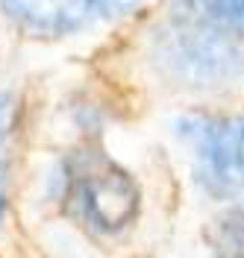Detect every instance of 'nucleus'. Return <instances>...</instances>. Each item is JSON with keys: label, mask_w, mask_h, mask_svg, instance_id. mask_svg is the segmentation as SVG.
Segmentation results:
<instances>
[{"label": "nucleus", "mask_w": 244, "mask_h": 258, "mask_svg": "<svg viewBox=\"0 0 244 258\" xmlns=\"http://www.w3.org/2000/svg\"><path fill=\"white\" fill-rule=\"evenodd\" d=\"M179 135L194 150L200 182L209 191H244V117H182Z\"/></svg>", "instance_id": "nucleus-3"}, {"label": "nucleus", "mask_w": 244, "mask_h": 258, "mask_svg": "<svg viewBox=\"0 0 244 258\" xmlns=\"http://www.w3.org/2000/svg\"><path fill=\"white\" fill-rule=\"evenodd\" d=\"M68 200L82 220L100 232H118L138 211V191L132 179L106 156L85 153L71 164Z\"/></svg>", "instance_id": "nucleus-2"}, {"label": "nucleus", "mask_w": 244, "mask_h": 258, "mask_svg": "<svg viewBox=\"0 0 244 258\" xmlns=\"http://www.w3.org/2000/svg\"><path fill=\"white\" fill-rule=\"evenodd\" d=\"M6 126H9V106L0 100V135L6 132Z\"/></svg>", "instance_id": "nucleus-6"}, {"label": "nucleus", "mask_w": 244, "mask_h": 258, "mask_svg": "<svg viewBox=\"0 0 244 258\" xmlns=\"http://www.w3.org/2000/svg\"><path fill=\"white\" fill-rule=\"evenodd\" d=\"M156 59L168 77L185 85H221L244 74L241 38L191 15L159 32Z\"/></svg>", "instance_id": "nucleus-1"}, {"label": "nucleus", "mask_w": 244, "mask_h": 258, "mask_svg": "<svg viewBox=\"0 0 244 258\" xmlns=\"http://www.w3.org/2000/svg\"><path fill=\"white\" fill-rule=\"evenodd\" d=\"M3 12L35 35H65L94 15L97 0H0Z\"/></svg>", "instance_id": "nucleus-4"}, {"label": "nucleus", "mask_w": 244, "mask_h": 258, "mask_svg": "<svg viewBox=\"0 0 244 258\" xmlns=\"http://www.w3.org/2000/svg\"><path fill=\"white\" fill-rule=\"evenodd\" d=\"M0 214H3V194H0Z\"/></svg>", "instance_id": "nucleus-8"}, {"label": "nucleus", "mask_w": 244, "mask_h": 258, "mask_svg": "<svg viewBox=\"0 0 244 258\" xmlns=\"http://www.w3.org/2000/svg\"><path fill=\"white\" fill-rule=\"evenodd\" d=\"M112 6H118V9H132L135 3H141V0H109Z\"/></svg>", "instance_id": "nucleus-7"}, {"label": "nucleus", "mask_w": 244, "mask_h": 258, "mask_svg": "<svg viewBox=\"0 0 244 258\" xmlns=\"http://www.w3.org/2000/svg\"><path fill=\"white\" fill-rule=\"evenodd\" d=\"M185 15L206 21L244 41V0H179Z\"/></svg>", "instance_id": "nucleus-5"}]
</instances>
